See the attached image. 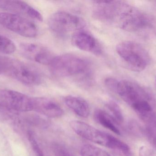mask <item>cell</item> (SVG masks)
<instances>
[{"label":"cell","mask_w":156,"mask_h":156,"mask_svg":"<svg viewBox=\"0 0 156 156\" xmlns=\"http://www.w3.org/2000/svg\"><path fill=\"white\" fill-rule=\"evenodd\" d=\"M71 42L73 45L79 49L96 56H100L102 52L101 48L96 38L90 33L83 29L73 34Z\"/></svg>","instance_id":"obj_12"},{"label":"cell","mask_w":156,"mask_h":156,"mask_svg":"<svg viewBox=\"0 0 156 156\" xmlns=\"http://www.w3.org/2000/svg\"><path fill=\"white\" fill-rule=\"evenodd\" d=\"M80 153L81 156H111L105 150L90 144L83 145Z\"/></svg>","instance_id":"obj_18"},{"label":"cell","mask_w":156,"mask_h":156,"mask_svg":"<svg viewBox=\"0 0 156 156\" xmlns=\"http://www.w3.org/2000/svg\"><path fill=\"white\" fill-rule=\"evenodd\" d=\"M48 24L50 30L59 34L76 32L86 26L85 21L81 17L64 11H58L52 14Z\"/></svg>","instance_id":"obj_7"},{"label":"cell","mask_w":156,"mask_h":156,"mask_svg":"<svg viewBox=\"0 0 156 156\" xmlns=\"http://www.w3.org/2000/svg\"><path fill=\"white\" fill-rule=\"evenodd\" d=\"M33 111L51 118H57L63 115L61 106L51 99L46 97L33 98Z\"/></svg>","instance_id":"obj_13"},{"label":"cell","mask_w":156,"mask_h":156,"mask_svg":"<svg viewBox=\"0 0 156 156\" xmlns=\"http://www.w3.org/2000/svg\"><path fill=\"white\" fill-rule=\"evenodd\" d=\"M3 74L28 86L40 85L42 74L34 67L16 59L0 56V75Z\"/></svg>","instance_id":"obj_2"},{"label":"cell","mask_w":156,"mask_h":156,"mask_svg":"<svg viewBox=\"0 0 156 156\" xmlns=\"http://www.w3.org/2000/svg\"><path fill=\"white\" fill-rule=\"evenodd\" d=\"M51 73L58 77L87 75L90 69V61L77 55L66 54L55 56L49 66Z\"/></svg>","instance_id":"obj_3"},{"label":"cell","mask_w":156,"mask_h":156,"mask_svg":"<svg viewBox=\"0 0 156 156\" xmlns=\"http://www.w3.org/2000/svg\"><path fill=\"white\" fill-rule=\"evenodd\" d=\"M106 107L111 116L116 124H121L124 121L123 115L119 105L114 101L111 100L106 103Z\"/></svg>","instance_id":"obj_16"},{"label":"cell","mask_w":156,"mask_h":156,"mask_svg":"<svg viewBox=\"0 0 156 156\" xmlns=\"http://www.w3.org/2000/svg\"><path fill=\"white\" fill-rule=\"evenodd\" d=\"M33 106L32 97L12 90L0 89V107L14 117L33 111Z\"/></svg>","instance_id":"obj_6"},{"label":"cell","mask_w":156,"mask_h":156,"mask_svg":"<svg viewBox=\"0 0 156 156\" xmlns=\"http://www.w3.org/2000/svg\"><path fill=\"white\" fill-rule=\"evenodd\" d=\"M146 133L151 144L156 150V118L153 116L146 121Z\"/></svg>","instance_id":"obj_17"},{"label":"cell","mask_w":156,"mask_h":156,"mask_svg":"<svg viewBox=\"0 0 156 156\" xmlns=\"http://www.w3.org/2000/svg\"><path fill=\"white\" fill-rule=\"evenodd\" d=\"M114 92L132 107L140 102L151 100L150 95L144 88L130 80L118 81Z\"/></svg>","instance_id":"obj_9"},{"label":"cell","mask_w":156,"mask_h":156,"mask_svg":"<svg viewBox=\"0 0 156 156\" xmlns=\"http://www.w3.org/2000/svg\"><path fill=\"white\" fill-rule=\"evenodd\" d=\"M94 117L97 122L105 128L118 135L121 134L120 130L115 125L116 124L109 114L105 111L101 109H96L94 111Z\"/></svg>","instance_id":"obj_15"},{"label":"cell","mask_w":156,"mask_h":156,"mask_svg":"<svg viewBox=\"0 0 156 156\" xmlns=\"http://www.w3.org/2000/svg\"><path fill=\"white\" fill-rule=\"evenodd\" d=\"M0 156H14L11 146L2 131L0 129Z\"/></svg>","instance_id":"obj_20"},{"label":"cell","mask_w":156,"mask_h":156,"mask_svg":"<svg viewBox=\"0 0 156 156\" xmlns=\"http://www.w3.org/2000/svg\"><path fill=\"white\" fill-rule=\"evenodd\" d=\"M26 134L34 153L37 156H44V153L38 144L34 132L31 130H27Z\"/></svg>","instance_id":"obj_21"},{"label":"cell","mask_w":156,"mask_h":156,"mask_svg":"<svg viewBox=\"0 0 156 156\" xmlns=\"http://www.w3.org/2000/svg\"><path fill=\"white\" fill-rule=\"evenodd\" d=\"M53 150L55 156H75L66 147L58 144L53 145Z\"/></svg>","instance_id":"obj_22"},{"label":"cell","mask_w":156,"mask_h":156,"mask_svg":"<svg viewBox=\"0 0 156 156\" xmlns=\"http://www.w3.org/2000/svg\"><path fill=\"white\" fill-rule=\"evenodd\" d=\"M93 2V14L96 19L126 32L139 31L151 24L150 18L145 13L126 2L95 1Z\"/></svg>","instance_id":"obj_1"},{"label":"cell","mask_w":156,"mask_h":156,"mask_svg":"<svg viewBox=\"0 0 156 156\" xmlns=\"http://www.w3.org/2000/svg\"><path fill=\"white\" fill-rule=\"evenodd\" d=\"M70 126L77 134L82 138L112 150L116 151L122 144V141L118 138L86 123L72 121L70 122Z\"/></svg>","instance_id":"obj_5"},{"label":"cell","mask_w":156,"mask_h":156,"mask_svg":"<svg viewBox=\"0 0 156 156\" xmlns=\"http://www.w3.org/2000/svg\"></svg>","instance_id":"obj_24"},{"label":"cell","mask_w":156,"mask_h":156,"mask_svg":"<svg viewBox=\"0 0 156 156\" xmlns=\"http://www.w3.org/2000/svg\"><path fill=\"white\" fill-rule=\"evenodd\" d=\"M0 10L35 21L42 22L43 20L42 14L37 10L23 1L0 0Z\"/></svg>","instance_id":"obj_10"},{"label":"cell","mask_w":156,"mask_h":156,"mask_svg":"<svg viewBox=\"0 0 156 156\" xmlns=\"http://www.w3.org/2000/svg\"><path fill=\"white\" fill-rule=\"evenodd\" d=\"M0 25L24 37L32 38L38 34L37 27L33 22L18 15L0 12Z\"/></svg>","instance_id":"obj_8"},{"label":"cell","mask_w":156,"mask_h":156,"mask_svg":"<svg viewBox=\"0 0 156 156\" xmlns=\"http://www.w3.org/2000/svg\"><path fill=\"white\" fill-rule=\"evenodd\" d=\"M16 46L11 39L0 34V52L5 55H10L15 52Z\"/></svg>","instance_id":"obj_19"},{"label":"cell","mask_w":156,"mask_h":156,"mask_svg":"<svg viewBox=\"0 0 156 156\" xmlns=\"http://www.w3.org/2000/svg\"><path fill=\"white\" fill-rule=\"evenodd\" d=\"M20 51L26 58L44 65L49 66L55 56L47 48L34 43H22Z\"/></svg>","instance_id":"obj_11"},{"label":"cell","mask_w":156,"mask_h":156,"mask_svg":"<svg viewBox=\"0 0 156 156\" xmlns=\"http://www.w3.org/2000/svg\"><path fill=\"white\" fill-rule=\"evenodd\" d=\"M13 117L6 112L5 111L0 107V122H8L12 121Z\"/></svg>","instance_id":"obj_23"},{"label":"cell","mask_w":156,"mask_h":156,"mask_svg":"<svg viewBox=\"0 0 156 156\" xmlns=\"http://www.w3.org/2000/svg\"><path fill=\"white\" fill-rule=\"evenodd\" d=\"M66 106L78 116L87 118L90 115L89 104L85 100L77 96L69 95L64 98Z\"/></svg>","instance_id":"obj_14"},{"label":"cell","mask_w":156,"mask_h":156,"mask_svg":"<svg viewBox=\"0 0 156 156\" xmlns=\"http://www.w3.org/2000/svg\"><path fill=\"white\" fill-rule=\"evenodd\" d=\"M116 51L127 67L135 72L144 70L151 61L148 51L137 42L132 41L121 42L116 46Z\"/></svg>","instance_id":"obj_4"}]
</instances>
